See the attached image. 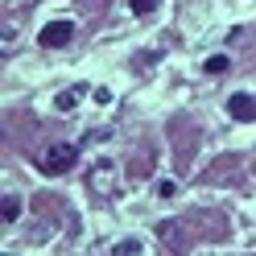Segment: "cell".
I'll return each mask as SVG.
<instances>
[{"label": "cell", "instance_id": "cell-1", "mask_svg": "<svg viewBox=\"0 0 256 256\" xmlns=\"http://www.w3.org/2000/svg\"><path fill=\"white\" fill-rule=\"evenodd\" d=\"M74 162H78V145H66V140H58V145H50V149H46L42 170H46V174H66Z\"/></svg>", "mask_w": 256, "mask_h": 256}, {"label": "cell", "instance_id": "cell-2", "mask_svg": "<svg viewBox=\"0 0 256 256\" xmlns=\"http://www.w3.org/2000/svg\"><path fill=\"white\" fill-rule=\"evenodd\" d=\"M70 38H74V25L70 21H50V25H42V34H38L42 46H66Z\"/></svg>", "mask_w": 256, "mask_h": 256}, {"label": "cell", "instance_id": "cell-3", "mask_svg": "<svg viewBox=\"0 0 256 256\" xmlns=\"http://www.w3.org/2000/svg\"><path fill=\"white\" fill-rule=\"evenodd\" d=\"M116 186V170H112V162H100L91 170V190H100V194H108V190Z\"/></svg>", "mask_w": 256, "mask_h": 256}, {"label": "cell", "instance_id": "cell-4", "mask_svg": "<svg viewBox=\"0 0 256 256\" xmlns=\"http://www.w3.org/2000/svg\"><path fill=\"white\" fill-rule=\"evenodd\" d=\"M228 112H232L236 120H256V100H252V95H232Z\"/></svg>", "mask_w": 256, "mask_h": 256}, {"label": "cell", "instance_id": "cell-5", "mask_svg": "<svg viewBox=\"0 0 256 256\" xmlns=\"http://www.w3.org/2000/svg\"><path fill=\"white\" fill-rule=\"evenodd\" d=\"M178 232H182V228H178V223H170V219H166V223H157V236H162L166 244H174V248H182V244H186Z\"/></svg>", "mask_w": 256, "mask_h": 256}, {"label": "cell", "instance_id": "cell-6", "mask_svg": "<svg viewBox=\"0 0 256 256\" xmlns=\"http://www.w3.org/2000/svg\"><path fill=\"white\" fill-rule=\"evenodd\" d=\"M17 215H21V198H17V194H4V202H0V219L12 223Z\"/></svg>", "mask_w": 256, "mask_h": 256}, {"label": "cell", "instance_id": "cell-7", "mask_svg": "<svg viewBox=\"0 0 256 256\" xmlns=\"http://www.w3.org/2000/svg\"><path fill=\"white\" fill-rule=\"evenodd\" d=\"M78 95H83V87H70V91H62V95H58V112H70V108L78 104Z\"/></svg>", "mask_w": 256, "mask_h": 256}, {"label": "cell", "instance_id": "cell-8", "mask_svg": "<svg viewBox=\"0 0 256 256\" xmlns=\"http://www.w3.org/2000/svg\"><path fill=\"white\" fill-rule=\"evenodd\" d=\"M228 66H232V62H228V54H215V58H206V70H211V74H223Z\"/></svg>", "mask_w": 256, "mask_h": 256}, {"label": "cell", "instance_id": "cell-9", "mask_svg": "<svg viewBox=\"0 0 256 256\" xmlns=\"http://www.w3.org/2000/svg\"><path fill=\"white\" fill-rule=\"evenodd\" d=\"M153 8H157V0H132V12H136V17H149Z\"/></svg>", "mask_w": 256, "mask_h": 256}, {"label": "cell", "instance_id": "cell-10", "mask_svg": "<svg viewBox=\"0 0 256 256\" xmlns=\"http://www.w3.org/2000/svg\"><path fill=\"white\" fill-rule=\"evenodd\" d=\"M157 194H162V198H174V194H178V182H162V186H157Z\"/></svg>", "mask_w": 256, "mask_h": 256}, {"label": "cell", "instance_id": "cell-11", "mask_svg": "<svg viewBox=\"0 0 256 256\" xmlns=\"http://www.w3.org/2000/svg\"><path fill=\"white\" fill-rule=\"evenodd\" d=\"M128 252H136V240H124V244L116 248V256H128Z\"/></svg>", "mask_w": 256, "mask_h": 256}]
</instances>
